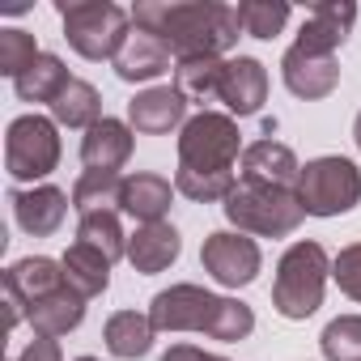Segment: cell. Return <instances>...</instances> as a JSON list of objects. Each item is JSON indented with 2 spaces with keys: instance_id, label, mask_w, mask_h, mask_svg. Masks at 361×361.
Masks as SVG:
<instances>
[{
  "instance_id": "cell-1",
  "label": "cell",
  "mask_w": 361,
  "mask_h": 361,
  "mask_svg": "<svg viewBox=\"0 0 361 361\" xmlns=\"http://www.w3.org/2000/svg\"><path fill=\"white\" fill-rule=\"evenodd\" d=\"M132 26L157 35L174 60L192 56H217L230 51L243 35L238 26V5H217V0H140L132 9Z\"/></svg>"
},
{
  "instance_id": "cell-2",
  "label": "cell",
  "mask_w": 361,
  "mask_h": 361,
  "mask_svg": "<svg viewBox=\"0 0 361 361\" xmlns=\"http://www.w3.org/2000/svg\"><path fill=\"white\" fill-rule=\"evenodd\" d=\"M149 323L157 331H204L221 344L247 340L255 331V314L238 298H217L200 285H170L153 293L149 302Z\"/></svg>"
},
{
  "instance_id": "cell-3",
  "label": "cell",
  "mask_w": 361,
  "mask_h": 361,
  "mask_svg": "<svg viewBox=\"0 0 361 361\" xmlns=\"http://www.w3.org/2000/svg\"><path fill=\"white\" fill-rule=\"evenodd\" d=\"M221 209L238 226V234L255 238H289L306 217L298 188H268V183H243V178Z\"/></svg>"
},
{
  "instance_id": "cell-4",
  "label": "cell",
  "mask_w": 361,
  "mask_h": 361,
  "mask_svg": "<svg viewBox=\"0 0 361 361\" xmlns=\"http://www.w3.org/2000/svg\"><path fill=\"white\" fill-rule=\"evenodd\" d=\"M327 251L319 243H293L276 259V281H272V306L285 319H310L323 306V285H327Z\"/></svg>"
},
{
  "instance_id": "cell-5",
  "label": "cell",
  "mask_w": 361,
  "mask_h": 361,
  "mask_svg": "<svg viewBox=\"0 0 361 361\" xmlns=\"http://www.w3.org/2000/svg\"><path fill=\"white\" fill-rule=\"evenodd\" d=\"M60 18L68 47L85 60H115L132 35V18L111 0H73L60 5Z\"/></svg>"
},
{
  "instance_id": "cell-6",
  "label": "cell",
  "mask_w": 361,
  "mask_h": 361,
  "mask_svg": "<svg viewBox=\"0 0 361 361\" xmlns=\"http://www.w3.org/2000/svg\"><path fill=\"white\" fill-rule=\"evenodd\" d=\"M298 200L310 217H340L361 204V170L348 157H314L302 166Z\"/></svg>"
},
{
  "instance_id": "cell-7",
  "label": "cell",
  "mask_w": 361,
  "mask_h": 361,
  "mask_svg": "<svg viewBox=\"0 0 361 361\" xmlns=\"http://www.w3.org/2000/svg\"><path fill=\"white\" fill-rule=\"evenodd\" d=\"M238 123L230 115H217V111H200L183 123L178 132V166L183 170H217V174H234V161H238Z\"/></svg>"
},
{
  "instance_id": "cell-8",
  "label": "cell",
  "mask_w": 361,
  "mask_h": 361,
  "mask_svg": "<svg viewBox=\"0 0 361 361\" xmlns=\"http://www.w3.org/2000/svg\"><path fill=\"white\" fill-rule=\"evenodd\" d=\"M5 166L18 183L47 178L60 166V132L47 115H18L5 136Z\"/></svg>"
},
{
  "instance_id": "cell-9",
  "label": "cell",
  "mask_w": 361,
  "mask_h": 361,
  "mask_svg": "<svg viewBox=\"0 0 361 361\" xmlns=\"http://www.w3.org/2000/svg\"><path fill=\"white\" fill-rule=\"evenodd\" d=\"M200 264H204V272H209L217 285H226V289H243V285H251V281L259 276L264 255H259L255 238H247V234H230V230H217V234L204 238V247H200Z\"/></svg>"
},
{
  "instance_id": "cell-10",
  "label": "cell",
  "mask_w": 361,
  "mask_h": 361,
  "mask_svg": "<svg viewBox=\"0 0 361 361\" xmlns=\"http://www.w3.org/2000/svg\"><path fill=\"white\" fill-rule=\"evenodd\" d=\"M353 22H357V5H348V0H323V5L310 9L293 47L314 51V56H336L344 47V39L353 35Z\"/></svg>"
},
{
  "instance_id": "cell-11",
  "label": "cell",
  "mask_w": 361,
  "mask_h": 361,
  "mask_svg": "<svg viewBox=\"0 0 361 361\" xmlns=\"http://www.w3.org/2000/svg\"><path fill=\"white\" fill-rule=\"evenodd\" d=\"M238 166H243V183L298 188V178H302V166H298L293 149H289V145H281V140H272V136H264V140L247 145V149H243V157H238Z\"/></svg>"
},
{
  "instance_id": "cell-12",
  "label": "cell",
  "mask_w": 361,
  "mask_h": 361,
  "mask_svg": "<svg viewBox=\"0 0 361 361\" xmlns=\"http://www.w3.org/2000/svg\"><path fill=\"white\" fill-rule=\"evenodd\" d=\"M281 77H285L289 94L314 102V98H327L340 85V64H336V56H314V51L289 47L281 56Z\"/></svg>"
},
{
  "instance_id": "cell-13",
  "label": "cell",
  "mask_w": 361,
  "mask_h": 361,
  "mask_svg": "<svg viewBox=\"0 0 361 361\" xmlns=\"http://www.w3.org/2000/svg\"><path fill=\"white\" fill-rule=\"evenodd\" d=\"M217 102L230 106V115H259V106L268 102V68L251 56H238V60H226V73H221V90H217Z\"/></svg>"
},
{
  "instance_id": "cell-14",
  "label": "cell",
  "mask_w": 361,
  "mask_h": 361,
  "mask_svg": "<svg viewBox=\"0 0 361 361\" xmlns=\"http://www.w3.org/2000/svg\"><path fill=\"white\" fill-rule=\"evenodd\" d=\"M132 157V128L123 119H98L85 140H81V161L85 170H106V174H119Z\"/></svg>"
},
{
  "instance_id": "cell-15",
  "label": "cell",
  "mask_w": 361,
  "mask_h": 361,
  "mask_svg": "<svg viewBox=\"0 0 361 361\" xmlns=\"http://www.w3.org/2000/svg\"><path fill=\"white\" fill-rule=\"evenodd\" d=\"M111 64H115V77L128 81V85H136V81H157L161 73H170V47H166L157 35H149V30H132L128 43H123V51H119Z\"/></svg>"
},
{
  "instance_id": "cell-16",
  "label": "cell",
  "mask_w": 361,
  "mask_h": 361,
  "mask_svg": "<svg viewBox=\"0 0 361 361\" xmlns=\"http://www.w3.org/2000/svg\"><path fill=\"white\" fill-rule=\"evenodd\" d=\"M13 217L26 234L35 238H51L64 217H68V196L60 188H30V192H13Z\"/></svg>"
},
{
  "instance_id": "cell-17",
  "label": "cell",
  "mask_w": 361,
  "mask_h": 361,
  "mask_svg": "<svg viewBox=\"0 0 361 361\" xmlns=\"http://www.w3.org/2000/svg\"><path fill=\"white\" fill-rule=\"evenodd\" d=\"M183 115H188V98L178 94V90H170V85H153V90H145V94H136L128 102L132 128L136 132H149V136H161V132L178 128V123H183Z\"/></svg>"
},
{
  "instance_id": "cell-18",
  "label": "cell",
  "mask_w": 361,
  "mask_h": 361,
  "mask_svg": "<svg viewBox=\"0 0 361 361\" xmlns=\"http://www.w3.org/2000/svg\"><path fill=\"white\" fill-rule=\"evenodd\" d=\"M178 251H183V238L170 221H153V226H140L132 238H128V259L140 276H153V272H166Z\"/></svg>"
},
{
  "instance_id": "cell-19",
  "label": "cell",
  "mask_w": 361,
  "mask_h": 361,
  "mask_svg": "<svg viewBox=\"0 0 361 361\" xmlns=\"http://www.w3.org/2000/svg\"><path fill=\"white\" fill-rule=\"evenodd\" d=\"M81 319H85V298L73 285H64L51 298L30 306V327H35V336H47V340L68 336L73 327H81Z\"/></svg>"
},
{
  "instance_id": "cell-20",
  "label": "cell",
  "mask_w": 361,
  "mask_h": 361,
  "mask_svg": "<svg viewBox=\"0 0 361 361\" xmlns=\"http://www.w3.org/2000/svg\"><path fill=\"white\" fill-rule=\"evenodd\" d=\"M5 281L26 298V306L43 302V298H51L56 289H64V285H68V281H64V264H60V259H47V255L18 259V264L5 272Z\"/></svg>"
},
{
  "instance_id": "cell-21",
  "label": "cell",
  "mask_w": 361,
  "mask_h": 361,
  "mask_svg": "<svg viewBox=\"0 0 361 361\" xmlns=\"http://www.w3.org/2000/svg\"><path fill=\"white\" fill-rule=\"evenodd\" d=\"M153 323H149V314H136V310H115L111 319H106V327H102V340H106V348H111V357H119V361H136V357H145L149 348H153Z\"/></svg>"
},
{
  "instance_id": "cell-22",
  "label": "cell",
  "mask_w": 361,
  "mask_h": 361,
  "mask_svg": "<svg viewBox=\"0 0 361 361\" xmlns=\"http://www.w3.org/2000/svg\"><path fill=\"white\" fill-rule=\"evenodd\" d=\"M170 178L161 174H132L128 183H123V213H132L140 226H153L170 213Z\"/></svg>"
},
{
  "instance_id": "cell-23",
  "label": "cell",
  "mask_w": 361,
  "mask_h": 361,
  "mask_svg": "<svg viewBox=\"0 0 361 361\" xmlns=\"http://www.w3.org/2000/svg\"><path fill=\"white\" fill-rule=\"evenodd\" d=\"M64 281L90 302V298H98V293H106V285H111V259L106 255H98L94 247H85V243H73L68 251H64Z\"/></svg>"
},
{
  "instance_id": "cell-24",
  "label": "cell",
  "mask_w": 361,
  "mask_h": 361,
  "mask_svg": "<svg viewBox=\"0 0 361 361\" xmlns=\"http://www.w3.org/2000/svg\"><path fill=\"white\" fill-rule=\"evenodd\" d=\"M123 183H128V178H119V174L85 170L73 183V209L81 217H90V213H115V209H123Z\"/></svg>"
},
{
  "instance_id": "cell-25",
  "label": "cell",
  "mask_w": 361,
  "mask_h": 361,
  "mask_svg": "<svg viewBox=\"0 0 361 361\" xmlns=\"http://www.w3.org/2000/svg\"><path fill=\"white\" fill-rule=\"evenodd\" d=\"M51 119L64 123V128H85V132H90V128L102 119V94H98L90 81L73 77V81L60 90V98L51 102Z\"/></svg>"
},
{
  "instance_id": "cell-26",
  "label": "cell",
  "mask_w": 361,
  "mask_h": 361,
  "mask_svg": "<svg viewBox=\"0 0 361 361\" xmlns=\"http://www.w3.org/2000/svg\"><path fill=\"white\" fill-rule=\"evenodd\" d=\"M221 73H226V60H217V56L178 60V64H174V90L183 94L188 102H209V98H217V90H221Z\"/></svg>"
},
{
  "instance_id": "cell-27",
  "label": "cell",
  "mask_w": 361,
  "mask_h": 361,
  "mask_svg": "<svg viewBox=\"0 0 361 361\" xmlns=\"http://www.w3.org/2000/svg\"><path fill=\"white\" fill-rule=\"evenodd\" d=\"M68 81H73V77H68L64 60H60V56H51V51H43V56L35 60V68H30V73H22V77L13 81V90H18V98H22V102H47V106H51Z\"/></svg>"
},
{
  "instance_id": "cell-28",
  "label": "cell",
  "mask_w": 361,
  "mask_h": 361,
  "mask_svg": "<svg viewBox=\"0 0 361 361\" xmlns=\"http://www.w3.org/2000/svg\"><path fill=\"white\" fill-rule=\"evenodd\" d=\"M77 243L94 247V251L106 255L111 264H115L119 255H128V238H123V226H119L115 213H90V217H81V226H77Z\"/></svg>"
},
{
  "instance_id": "cell-29",
  "label": "cell",
  "mask_w": 361,
  "mask_h": 361,
  "mask_svg": "<svg viewBox=\"0 0 361 361\" xmlns=\"http://www.w3.org/2000/svg\"><path fill=\"white\" fill-rule=\"evenodd\" d=\"M174 188L183 192L188 200H200V204H213V200L226 204L230 192L238 188V178H234V174H217V170H183V166H178Z\"/></svg>"
},
{
  "instance_id": "cell-30",
  "label": "cell",
  "mask_w": 361,
  "mask_h": 361,
  "mask_svg": "<svg viewBox=\"0 0 361 361\" xmlns=\"http://www.w3.org/2000/svg\"><path fill=\"white\" fill-rule=\"evenodd\" d=\"M285 22H289L285 0H243L238 5V26L251 39H272V35L285 30Z\"/></svg>"
},
{
  "instance_id": "cell-31",
  "label": "cell",
  "mask_w": 361,
  "mask_h": 361,
  "mask_svg": "<svg viewBox=\"0 0 361 361\" xmlns=\"http://www.w3.org/2000/svg\"><path fill=\"white\" fill-rule=\"evenodd\" d=\"M319 348L327 361H361V314H340L323 327Z\"/></svg>"
},
{
  "instance_id": "cell-32",
  "label": "cell",
  "mask_w": 361,
  "mask_h": 361,
  "mask_svg": "<svg viewBox=\"0 0 361 361\" xmlns=\"http://www.w3.org/2000/svg\"><path fill=\"white\" fill-rule=\"evenodd\" d=\"M39 56H43V51H39L35 35H26V30H0V73H5V77L18 81L22 73L35 68Z\"/></svg>"
},
{
  "instance_id": "cell-33",
  "label": "cell",
  "mask_w": 361,
  "mask_h": 361,
  "mask_svg": "<svg viewBox=\"0 0 361 361\" xmlns=\"http://www.w3.org/2000/svg\"><path fill=\"white\" fill-rule=\"evenodd\" d=\"M331 276H336V285H340L353 302H361V243H348V247L336 255Z\"/></svg>"
},
{
  "instance_id": "cell-34",
  "label": "cell",
  "mask_w": 361,
  "mask_h": 361,
  "mask_svg": "<svg viewBox=\"0 0 361 361\" xmlns=\"http://www.w3.org/2000/svg\"><path fill=\"white\" fill-rule=\"evenodd\" d=\"M18 361H64V357H60V344H56V340L39 336V340H30V344H26V353H22Z\"/></svg>"
},
{
  "instance_id": "cell-35",
  "label": "cell",
  "mask_w": 361,
  "mask_h": 361,
  "mask_svg": "<svg viewBox=\"0 0 361 361\" xmlns=\"http://www.w3.org/2000/svg\"><path fill=\"white\" fill-rule=\"evenodd\" d=\"M161 361H226V357H217V353H204V348H196V344H174Z\"/></svg>"
},
{
  "instance_id": "cell-36",
  "label": "cell",
  "mask_w": 361,
  "mask_h": 361,
  "mask_svg": "<svg viewBox=\"0 0 361 361\" xmlns=\"http://www.w3.org/2000/svg\"><path fill=\"white\" fill-rule=\"evenodd\" d=\"M353 136H357V149H361V111H357V123H353Z\"/></svg>"
},
{
  "instance_id": "cell-37",
  "label": "cell",
  "mask_w": 361,
  "mask_h": 361,
  "mask_svg": "<svg viewBox=\"0 0 361 361\" xmlns=\"http://www.w3.org/2000/svg\"><path fill=\"white\" fill-rule=\"evenodd\" d=\"M77 361H98V357H77Z\"/></svg>"
}]
</instances>
